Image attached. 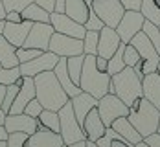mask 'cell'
Instances as JSON below:
<instances>
[{
	"instance_id": "cell-1",
	"label": "cell",
	"mask_w": 160,
	"mask_h": 147,
	"mask_svg": "<svg viewBox=\"0 0 160 147\" xmlns=\"http://www.w3.org/2000/svg\"><path fill=\"white\" fill-rule=\"evenodd\" d=\"M35 81V98L39 99V103L50 109V110H59L64 103L68 101V94L63 90L61 83L57 81L53 70L48 72H42V74H37L33 77Z\"/></svg>"
},
{
	"instance_id": "cell-2",
	"label": "cell",
	"mask_w": 160,
	"mask_h": 147,
	"mask_svg": "<svg viewBox=\"0 0 160 147\" xmlns=\"http://www.w3.org/2000/svg\"><path fill=\"white\" fill-rule=\"evenodd\" d=\"M111 94H116L127 107H131L138 98H142V79L132 66H125L118 74L111 76Z\"/></svg>"
},
{
	"instance_id": "cell-3",
	"label": "cell",
	"mask_w": 160,
	"mask_h": 147,
	"mask_svg": "<svg viewBox=\"0 0 160 147\" xmlns=\"http://www.w3.org/2000/svg\"><path fill=\"white\" fill-rule=\"evenodd\" d=\"M79 86L83 92L92 94L96 99L103 98L109 88H111V76L107 72L98 70L96 66V55H85V63L81 70Z\"/></svg>"
},
{
	"instance_id": "cell-4",
	"label": "cell",
	"mask_w": 160,
	"mask_h": 147,
	"mask_svg": "<svg viewBox=\"0 0 160 147\" xmlns=\"http://www.w3.org/2000/svg\"><path fill=\"white\" fill-rule=\"evenodd\" d=\"M129 121L134 125V129L142 134V138L157 132L158 127V118H160V110L147 99L142 96L138 98L131 107H129Z\"/></svg>"
},
{
	"instance_id": "cell-5",
	"label": "cell",
	"mask_w": 160,
	"mask_h": 147,
	"mask_svg": "<svg viewBox=\"0 0 160 147\" xmlns=\"http://www.w3.org/2000/svg\"><path fill=\"white\" fill-rule=\"evenodd\" d=\"M57 112H59V125H61L59 134L63 138L64 145H70V144H76V142H81V140H87V134H85L81 123L78 121V118L74 114L70 99L64 103Z\"/></svg>"
},
{
	"instance_id": "cell-6",
	"label": "cell",
	"mask_w": 160,
	"mask_h": 147,
	"mask_svg": "<svg viewBox=\"0 0 160 147\" xmlns=\"http://www.w3.org/2000/svg\"><path fill=\"white\" fill-rule=\"evenodd\" d=\"M131 44L138 50V53L142 57V72H140V77H144L145 74L155 72L158 63H160V55H158V51L155 50L153 42L149 41V37L144 32H138L131 39Z\"/></svg>"
},
{
	"instance_id": "cell-7",
	"label": "cell",
	"mask_w": 160,
	"mask_h": 147,
	"mask_svg": "<svg viewBox=\"0 0 160 147\" xmlns=\"http://www.w3.org/2000/svg\"><path fill=\"white\" fill-rule=\"evenodd\" d=\"M96 109H98V112H99V118L105 123V127H111L112 121L116 118L129 114V107L116 94H111V92H107L103 98L98 99Z\"/></svg>"
},
{
	"instance_id": "cell-8",
	"label": "cell",
	"mask_w": 160,
	"mask_h": 147,
	"mask_svg": "<svg viewBox=\"0 0 160 147\" xmlns=\"http://www.w3.org/2000/svg\"><path fill=\"white\" fill-rule=\"evenodd\" d=\"M90 7L96 11V15L109 28H116L125 13V7L120 0H94Z\"/></svg>"
},
{
	"instance_id": "cell-9",
	"label": "cell",
	"mask_w": 160,
	"mask_h": 147,
	"mask_svg": "<svg viewBox=\"0 0 160 147\" xmlns=\"http://www.w3.org/2000/svg\"><path fill=\"white\" fill-rule=\"evenodd\" d=\"M50 51H53L59 57H72V55H81L83 53V39H76L64 33L53 32L50 39Z\"/></svg>"
},
{
	"instance_id": "cell-10",
	"label": "cell",
	"mask_w": 160,
	"mask_h": 147,
	"mask_svg": "<svg viewBox=\"0 0 160 147\" xmlns=\"http://www.w3.org/2000/svg\"><path fill=\"white\" fill-rule=\"evenodd\" d=\"M144 15L140 13V9H125V13L122 17V20L118 22V26L114 28L118 35H120V39H122V42H125L129 44L131 42V39L136 35L138 32H142V26H144Z\"/></svg>"
},
{
	"instance_id": "cell-11",
	"label": "cell",
	"mask_w": 160,
	"mask_h": 147,
	"mask_svg": "<svg viewBox=\"0 0 160 147\" xmlns=\"http://www.w3.org/2000/svg\"><path fill=\"white\" fill-rule=\"evenodd\" d=\"M59 61V55H55L53 51H42L39 57H35L32 61H26V63H20L18 68H20V74L22 76H30V77H35L37 74H42V72H48V70H53L55 65Z\"/></svg>"
},
{
	"instance_id": "cell-12",
	"label": "cell",
	"mask_w": 160,
	"mask_h": 147,
	"mask_svg": "<svg viewBox=\"0 0 160 147\" xmlns=\"http://www.w3.org/2000/svg\"><path fill=\"white\" fill-rule=\"evenodd\" d=\"M53 32L55 30H53V26L50 22H33L22 46H26V48H39L42 51H46L50 46V39H52Z\"/></svg>"
},
{
	"instance_id": "cell-13",
	"label": "cell",
	"mask_w": 160,
	"mask_h": 147,
	"mask_svg": "<svg viewBox=\"0 0 160 147\" xmlns=\"http://www.w3.org/2000/svg\"><path fill=\"white\" fill-rule=\"evenodd\" d=\"M50 24L53 26V30L57 33H64V35H70V37H76V39H83L85 37V26L70 18L66 13H59V11H52L50 13Z\"/></svg>"
},
{
	"instance_id": "cell-14",
	"label": "cell",
	"mask_w": 160,
	"mask_h": 147,
	"mask_svg": "<svg viewBox=\"0 0 160 147\" xmlns=\"http://www.w3.org/2000/svg\"><path fill=\"white\" fill-rule=\"evenodd\" d=\"M41 127L39 120L32 118L26 112H20V114H6L4 120V129L8 132H24V134H33Z\"/></svg>"
},
{
	"instance_id": "cell-15",
	"label": "cell",
	"mask_w": 160,
	"mask_h": 147,
	"mask_svg": "<svg viewBox=\"0 0 160 147\" xmlns=\"http://www.w3.org/2000/svg\"><path fill=\"white\" fill-rule=\"evenodd\" d=\"M122 44V39L118 32L114 28L103 26V30H99V41H98V55L111 59L112 53L118 50V46Z\"/></svg>"
},
{
	"instance_id": "cell-16",
	"label": "cell",
	"mask_w": 160,
	"mask_h": 147,
	"mask_svg": "<svg viewBox=\"0 0 160 147\" xmlns=\"http://www.w3.org/2000/svg\"><path fill=\"white\" fill-rule=\"evenodd\" d=\"M22 77H24V81L20 85V88H18V92L15 96V101H13V105H11L8 114H20V112H24L26 105L35 98V81H33V77H30V76H22Z\"/></svg>"
},
{
	"instance_id": "cell-17",
	"label": "cell",
	"mask_w": 160,
	"mask_h": 147,
	"mask_svg": "<svg viewBox=\"0 0 160 147\" xmlns=\"http://www.w3.org/2000/svg\"><path fill=\"white\" fill-rule=\"evenodd\" d=\"M61 145H64L61 134L50 131V129H44V127H39L26 140V147H61Z\"/></svg>"
},
{
	"instance_id": "cell-18",
	"label": "cell",
	"mask_w": 160,
	"mask_h": 147,
	"mask_svg": "<svg viewBox=\"0 0 160 147\" xmlns=\"http://www.w3.org/2000/svg\"><path fill=\"white\" fill-rule=\"evenodd\" d=\"M32 24L33 22H30V20H22V22H8V20H6L2 35H4L15 48H20V46L24 44L28 33H30Z\"/></svg>"
},
{
	"instance_id": "cell-19",
	"label": "cell",
	"mask_w": 160,
	"mask_h": 147,
	"mask_svg": "<svg viewBox=\"0 0 160 147\" xmlns=\"http://www.w3.org/2000/svg\"><path fill=\"white\" fill-rule=\"evenodd\" d=\"M70 103H72V109H74V114H76V118H78V121H79L81 127H83L85 118H87V114L98 105V99L94 98L92 94L81 90L78 96L70 98Z\"/></svg>"
},
{
	"instance_id": "cell-20",
	"label": "cell",
	"mask_w": 160,
	"mask_h": 147,
	"mask_svg": "<svg viewBox=\"0 0 160 147\" xmlns=\"http://www.w3.org/2000/svg\"><path fill=\"white\" fill-rule=\"evenodd\" d=\"M142 94L160 110V74L157 70L142 77Z\"/></svg>"
},
{
	"instance_id": "cell-21",
	"label": "cell",
	"mask_w": 160,
	"mask_h": 147,
	"mask_svg": "<svg viewBox=\"0 0 160 147\" xmlns=\"http://www.w3.org/2000/svg\"><path fill=\"white\" fill-rule=\"evenodd\" d=\"M53 74H55L57 81L61 83L63 90L68 94V98H74V96H78V94L81 92V86L72 81V77H70V74H68V68H66V57H59L57 65H55V68H53Z\"/></svg>"
},
{
	"instance_id": "cell-22",
	"label": "cell",
	"mask_w": 160,
	"mask_h": 147,
	"mask_svg": "<svg viewBox=\"0 0 160 147\" xmlns=\"http://www.w3.org/2000/svg\"><path fill=\"white\" fill-rule=\"evenodd\" d=\"M105 123H103V120L99 118V112H98V109L94 107L87 118H85V121H83V131L87 134V140H90V142H96L98 138H101L103 136V132H105Z\"/></svg>"
},
{
	"instance_id": "cell-23",
	"label": "cell",
	"mask_w": 160,
	"mask_h": 147,
	"mask_svg": "<svg viewBox=\"0 0 160 147\" xmlns=\"http://www.w3.org/2000/svg\"><path fill=\"white\" fill-rule=\"evenodd\" d=\"M111 127L118 132V134L127 142V144H131V145H134V144H138L140 140H144V138H142V134L136 131V129H134V125L129 121L127 116H120V118H116V120L112 121Z\"/></svg>"
},
{
	"instance_id": "cell-24",
	"label": "cell",
	"mask_w": 160,
	"mask_h": 147,
	"mask_svg": "<svg viewBox=\"0 0 160 147\" xmlns=\"http://www.w3.org/2000/svg\"><path fill=\"white\" fill-rule=\"evenodd\" d=\"M18 59H17V48L4 37L0 35V66L4 68H13L18 66Z\"/></svg>"
},
{
	"instance_id": "cell-25",
	"label": "cell",
	"mask_w": 160,
	"mask_h": 147,
	"mask_svg": "<svg viewBox=\"0 0 160 147\" xmlns=\"http://www.w3.org/2000/svg\"><path fill=\"white\" fill-rule=\"evenodd\" d=\"M88 9L90 7L85 4V0H64V13L81 24H85L88 18Z\"/></svg>"
},
{
	"instance_id": "cell-26",
	"label": "cell",
	"mask_w": 160,
	"mask_h": 147,
	"mask_svg": "<svg viewBox=\"0 0 160 147\" xmlns=\"http://www.w3.org/2000/svg\"><path fill=\"white\" fill-rule=\"evenodd\" d=\"M20 15H22V20H30V22H50V11H46L37 2H32L30 6H26L20 11Z\"/></svg>"
},
{
	"instance_id": "cell-27",
	"label": "cell",
	"mask_w": 160,
	"mask_h": 147,
	"mask_svg": "<svg viewBox=\"0 0 160 147\" xmlns=\"http://www.w3.org/2000/svg\"><path fill=\"white\" fill-rule=\"evenodd\" d=\"M140 13L144 15L145 20L160 26V0H142Z\"/></svg>"
},
{
	"instance_id": "cell-28",
	"label": "cell",
	"mask_w": 160,
	"mask_h": 147,
	"mask_svg": "<svg viewBox=\"0 0 160 147\" xmlns=\"http://www.w3.org/2000/svg\"><path fill=\"white\" fill-rule=\"evenodd\" d=\"M37 120H39L41 127H44V129H50L53 132H59V129H61V125H59V112L57 110L42 109V112L39 114Z\"/></svg>"
},
{
	"instance_id": "cell-29",
	"label": "cell",
	"mask_w": 160,
	"mask_h": 147,
	"mask_svg": "<svg viewBox=\"0 0 160 147\" xmlns=\"http://www.w3.org/2000/svg\"><path fill=\"white\" fill-rule=\"evenodd\" d=\"M123 50H125V42H122V44L118 46V50L112 53V57L107 61V74H109V76H114V74H118L120 70H123V68H125Z\"/></svg>"
},
{
	"instance_id": "cell-30",
	"label": "cell",
	"mask_w": 160,
	"mask_h": 147,
	"mask_svg": "<svg viewBox=\"0 0 160 147\" xmlns=\"http://www.w3.org/2000/svg\"><path fill=\"white\" fill-rule=\"evenodd\" d=\"M83 63H85V53L81 55H72V57H66V68H68V74L72 77V81L76 85H79V77H81V70H83Z\"/></svg>"
},
{
	"instance_id": "cell-31",
	"label": "cell",
	"mask_w": 160,
	"mask_h": 147,
	"mask_svg": "<svg viewBox=\"0 0 160 147\" xmlns=\"http://www.w3.org/2000/svg\"><path fill=\"white\" fill-rule=\"evenodd\" d=\"M98 41H99V32L87 30L83 37V53L85 55H98Z\"/></svg>"
},
{
	"instance_id": "cell-32",
	"label": "cell",
	"mask_w": 160,
	"mask_h": 147,
	"mask_svg": "<svg viewBox=\"0 0 160 147\" xmlns=\"http://www.w3.org/2000/svg\"><path fill=\"white\" fill-rule=\"evenodd\" d=\"M142 32L149 37V41L153 42V46L155 50L158 51L160 55V28L157 24H153V22H149V20H144V26H142Z\"/></svg>"
},
{
	"instance_id": "cell-33",
	"label": "cell",
	"mask_w": 160,
	"mask_h": 147,
	"mask_svg": "<svg viewBox=\"0 0 160 147\" xmlns=\"http://www.w3.org/2000/svg\"><path fill=\"white\" fill-rule=\"evenodd\" d=\"M22 74H20V68L13 66V68H4L0 66V85L8 86V85H13L17 83V79H20Z\"/></svg>"
},
{
	"instance_id": "cell-34",
	"label": "cell",
	"mask_w": 160,
	"mask_h": 147,
	"mask_svg": "<svg viewBox=\"0 0 160 147\" xmlns=\"http://www.w3.org/2000/svg\"><path fill=\"white\" fill-rule=\"evenodd\" d=\"M18 88H20L18 83H13V85H8L6 86V94H4V101H2V110L6 114L9 112V109H11V105L15 101V96H17V92H18Z\"/></svg>"
},
{
	"instance_id": "cell-35",
	"label": "cell",
	"mask_w": 160,
	"mask_h": 147,
	"mask_svg": "<svg viewBox=\"0 0 160 147\" xmlns=\"http://www.w3.org/2000/svg\"><path fill=\"white\" fill-rule=\"evenodd\" d=\"M41 53H42V50H39V48L20 46V48H17V59H18V63H26V61H32L35 57H39Z\"/></svg>"
},
{
	"instance_id": "cell-36",
	"label": "cell",
	"mask_w": 160,
	"mask_h": 147,
	"mask_svg": "<svg viewBox=\"0 0 160 147\" xmlns=\"http://www.w3.org/2000/svg\"><path fill=\"white\" fill-rule=\"evenodd\" d=\"M83 26H85V30L99 32V30H103V26H105V24H103V20L96 15V11L90 7V9H88V18L85 20V24H83Z\"/></svg>"
},
{
	"instance_id": "cell-37",
	"label": "cell",
	"mask_w": 160,
	"mask_h": 147,
	"mask_svg": "<svg viewBox=\"0 0 160 147\" xmlns=\"http://www.w3.org/2000/svg\"><path fill=\"white\" fill-rule=\"evenodd\" d=\"M140 59H142V57H140L138 50L134 48L131 42L125 44V50H123V61H125V66H134Z\"/></svg>"
},
{
	"instance_id": "cell-38",
	"label": "cell",
	"mask_w": 160,
	"mask_h": 147,
	"mask_svg": "<svg viewBox=\"0 0 160 147\" xmlns=\"http://www.w3.org/2000/svg\"><path fill=\"white\" fill-rule=\"evenodd\" d=\"M35 0H2L6 11H22L26 6H30Z\"/></svg>"
},
{
	"instance_id": "cell-39",
	"label": "cell",
	"mask_w": 160,
	"mask_h": 147,
	"mask_svg": "<svg viewBox=\"0 0 160 147\" xmlns=\"http://www.w3.org/2000/svg\"><path fill=\"white\" fill-rule=\"evenodd\" d=\"M28 134L24 132H9L8 136V147H26Z\"/></svg>"
},
{
	"instance_id": "cell-40",
	"label": "cell",
	"mask_w": 160,
	"mask_h": 147,
	"mask_svg": "<svg viewBox=\"0 0 160 147\" xmlns=\"http://www.w3.org/2000/svg\"><path fill=\"white\" fill-rule=\"evenodd\" d=\"M42 109H44V107H42V105L39 103V99H37V98H33L32 101H30V103L26 105L24 112H26L28 116H32V118H39V114L42 112Z\"/></svg>"
},
{
	"instance_id": "cell-41",
	"label": "cell",
	"mask_w": 160,
	"mask_h": 147,
	"mask_svg": "<svg viewBox=\"0 0 160 147\" xmlns=\"http://www.w3.org/2000/svg\"><path fill=\"white\" fill-rule=\"evenodd\" d=\"M144 142L147 144V145H151V147H160V132H153V134L145 136Z\"/></svg>"
},
{
	"instance_id": "cell-42",
	"label": "cell",
	"mask_w": 160,
	"mask_h": 147,
	"mask_svg": "<svg viewBox=\"0 0 160 147\" xmlns=\"http://www.w3.org/2000/svg\"><path fill=\"white\" fill-rule=\"evenodd\" d=\"M120 2L123 4L125 9H140L142 6V0H120Z\"/></svg>"
},
{
	"instance_id": "cell-43",
	"label": "cell",
	"mask_w": 160,
	"mask_h": 147,
	"mask_svg": "<svg viewBox=\"0 0 160 147\" xmlns=\"http://www.w3.org/2000/svg\"><path fill=\"white\" fill-rule=\"evenodd\" d=\"M6 20L8 22H22V15H20V11H8Z\"/></svg>"
},
{
	"instance_id": "cell-44",
	"label": "cell",
	"mask_w": 160,
	"mask_h": 147,
	"mask_svg": "<svg viewBox=\"0 0 160 147\" xmlns=\"http://www.w3.org/2000/svg\"><path fill=\"white\" fill-rule=\"evenodd\" d=\"M35 2H37L39 6H42V7H44L46 11H50V13L55 9V0H35Z\"/></svg>"
},
{
	"instance_id": "cell-45",
	"label": "cell",
	"mask_w": 160,
	"mask_h": 147,
	"mask_svg": "<svg viewBox=\"0 0 160 147\" xmlns=\"http://www.w3.org/2000/svg\"><path fill=\"white\" fill-rule=\"evenodd\" d=\"M107 61H109V59H105V57H101V55H96V66H98V70L107 72Z\"/></svg>"
},
{
	"instance_id": "cell-46",
	"label": "cell",
	"mask_w": 160,
	"mask_h": 147,
	"mask_svg": "<svg viewBox=\"0 0 160 147\" xmlns=\"http://www.w3.org/2000/svg\"><path fill=\"white\" fill-rule=\"evenodd\" d=\"M111 147H132V145L127 144V142H123V140H112Z\"/></svg>"
},
{
	"instance_id": "cell-47",
	"label": "cell",
	"mask_w": 160,
	"mask_h": 147,
	"mask_svg": "<svg viewBox=\"0 0 160 147\" xmlns=\"http://www.w3.org/2000/svg\"><path fill=\"white\" fill-rule=\"evenodd\" d=\"M53 11L63 13V11H64V0H55V9H53Z\"/></svg>"
},
{
	"instance_id": "cell-48",
	"label": "cell",
	"mask_w": 160,
	"mask_h": 147,
	"mask_svg": "<svg viewBox=\"0 0 160 147\" xmlns=\"http://www.w3.org/2000/svg\"><path fill=\"white\" fill-rule=\"evenodd\" d=\"M8 136H9V132L4 129V125H0V140H4V142H6V140H8Z\"/></svg>"
},
{
	"instance_id": "cell-49",
	"label": "cell",
	"mask_w": 160,
	"mask_h": 147,
	"mask_svg": "<svg viewBox=\"0 0 160 147\" xmlns=\"http://www.w3.org/2000/svg\"><path fill=\"white\" fill-rule=\"evenodd\" d=\"M6 7H4V4H2V0H0V20H6Z\"/></svg>"
},
{
	"instance_id": "cell-50",
	"label": "cell",
	"mask_w": 160,
	"mask_h": 147,
	"mask_svg": "<svg viewBox=\"0 0 160 147\" xmlns=\"http://www.w3.org/2000/svg\"><path fill=\"white\" fill-rule=\"evenodd\" d=\"M66 147H87V140H81V142H76V144H70Z\"/></svg>"
},
{
	"instance_id": "cell-51",
	"label": "cell",
	"mask_w": 160,
	"mask_h": 147,
	"mask_svg": "<svg viewBox=\"0 0 160 147\" xmlns=\"http://www.w3.org/2000/svg\"><path fill=\"white\" fill-rule=\"evenodd\" d=\"M4 94H6V86L0 85V109H2V101H4Z\"/></svg>"
},
{
	"instance_id": "cell-52",
	"label": "cell",
	"mask_w": 160,
	"mask_h": 147,
	"mask_svg": "<svg viewBox=\"0 0 160 147\" xmlns=\"http://www.w3.org/2000/svg\"><path fill=\"white\" fill-rule=\"evenodd\" d=\"M132 147H151V145H147V144H145L144 140H140L138 144H134V145H132Z\"/></svg>"
},
{
	"instance_id": "cell-53",
	"label": "cell",
	"mask_w": 160,
	"mask_h": 147,
	"mask_svg": "<svg viewBox=\"0 0 160 147\" xmlns=\"http://www.w3.org/2000/svg\"><path fill=\"white\" fill-rule=\"evenodd\" d=\"M4 120H6V112L0 109V125H4Z\"/></svg>"
},
{
	"instance_id": "cell-54",
	"label": "cell",
	"mask_w": 160,
	"mask_h": 147,
	"mask_svg": "<svg viewBox=\"0 0 160 147\" xmlns=\"http://www.w3.org/2000/svg\"><path fill=\"white\" fill-rule=\"evenodd\" d=\"M87 147H99L96 142H90V140H87Z\"/></svg>"
},
{
	"instance_id": "cell-55",
	"label": "cell",
	"mask_w": 160,
	"mask_h": 147,
	"mask_svg": "<svg viewBox=\"0 0 160 147\" xmlns=\"http://www.w3.org/2000/svg\"><path fill=\"white\" fill-rule=\"evenodd\" d=\"M4 24H6V20H0V35H2V32H4Z\"/></svg>"
},
{
	"instance_id": "cell-56",
	"label": "cell",
	"mask_w": 160,
	"mask_h": 147,
	"mask_svg": "<svg viewBox=\"0 0 160 147\" xmlns=\"http://www.w3.org/2000/svg\"><path fill=\"white\" fill-rule=\"evenodd\" d=\"M0 147H8V140L4 142V140H0Z\"/></svg>"
},
{
	"instance_id": "cell-57",
	"label": "cell",
	"mask_w": 160,
	"mask_h": 147,
	"mask_svg": "<svg viewBox=\"0 0 160 147\" xmlns=\"http://www.w3.org/2000/svg\"><path fill=\"white\" fill-rule=\"evenodd\" d=\"M92 2H94V0H85V4H87V6H88V7H90V6H92Z\"/></svg>"
},
{
	"instance_id": "cell-58",
	"label": "cell",
	"mask_w": 160,
	"mask_h": 147,
	"mask_svg": "<svg viewBox=\"0 0 160 147\" xmlns=\"http://www.w3.org/2000/svg\"><path fill=\"white\" fill-rule=\"evenodd\" d=\"M157 132H160V118H158V127H157Z\"/></svg>"
},
{
	"instance_id": "cell-59",
	"label": "cell",
	"mask_w": 160,
	"mask_h": 147,
	"mask_svg": "<svg viewBox=\"0 0 160 147\" xmlns=\"http://www.w3.org/2000/svg\"><path fill=\"white\" fill-rule=\"evenodd\" d=\"M157 72H158V74H160V63H158V66H157Z\"/></svg>"
},
{
	"instance_id": "cell-60",
	"label": "cell",
	"mask_w": 160,
	"mask_h": 147,
	"mask_svg": "<svg viewBox=\"0 0 160 147\" xmlns=\"http://www.w3.org/2000/svg\"><path fill=\"white\" fill-rule=\"evenodd\" d=\"M61 147H66V145H61Z\"/></svg>"
},
{
	"instance_id": "cell-61",
	"label": "cell",
	"mask_w": 160,
	"mask_h": 147,
	"mask_svg": "<svg viewBox=\"0 0 160 147\" xmlns=\"http://www.w3.org/2000/svg\"><path fill=\"white\" fill-rule=\"evenodd\" d=\"M158 28H160V26H158Z\"/></svg>"
}]
</instances>
